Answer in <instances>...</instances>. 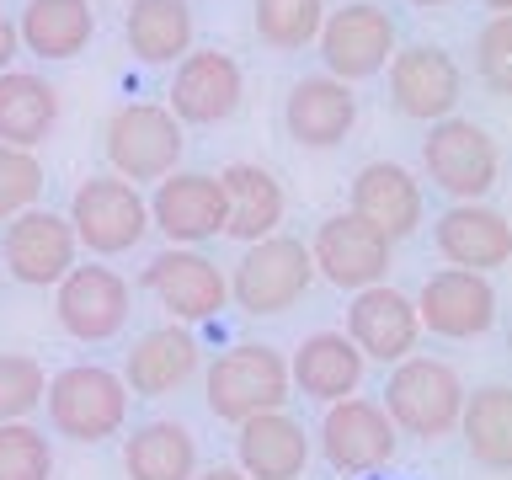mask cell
<instances>
[{"instance_id": "6da1fadb", "label": "cell", "mask_w": 512, "mask_h": 480, "mask_svg": "<svg viewBox=\"0 0 512 480\" xmlns=\"http://www.w3.org/2000/svg\"><path fill=\"white\" fill-rule=\"evenodd\" d=\"M128 384L102 363H70L48 379V427L70 443H107L128 427Z\"/></svg>"}, {"instance_id": "7a4b0ae2", "label": "cell", "mask_w": 512, "mask_h": 480, "mask_svg": "<svg viewBox=\"0 0 512 480\" xmlns=\"http://www.w3.org/2000/svg\"><path fill=\"white\" fill-rule=\"evenodd\" d=\"M288 390H294V384H288V358L267 342H240L230 352H219L203 374L208 411L230 427L251 422V416H262V411H283Z\"/></svg>"}, {"instance_id": "3957f363", "label": "cell", "mask_w": 512, "mask_h": 480, "mask_svg": "<svg viewBox=\"0 0 512 480\" xmlns=\"http://www.w3.org/2000/svg\"><path fill=\"white\" fill-rule=\"evenodd\" d=\"M422 171H427V182L438 192H448L454 203H480L496 182H502V144L491 139L486 123L454 112V118L427 123Z\"/></svg>"}, {"instance_id": "277c9868", "label": "cell", "mask_w": 512, "mask_h": 480, "mask_svg": "<svg viewBox=\"0 0 512 480\" xmlns=\"http://www.w3.org/2000/svg\"><path fill=\"white\" fill-rule=\"evenodd\" d=\"M459 406H464V379L443 358H416L411 352L384 379V416L406 438H422V443L448 438L459 427Z\"/></svg>"}, {"instance_id": "5b68a950", "label": "cell", "mask_w": 512, "mask_h": 480, "mask_svg": "<svg viewBox=\"0 0 512 480\" xmlns=\"http://www.w3.org/2000/svg\"><path fill=\"white\" fill-rule=\"evenodd\" d=\"M182 144H187L182 123H176L160 102H123L107 118V134H102L107 166H112V176H123L128 187L171 176L182 166Z\"/></svg>"}, {"instance_id": "8992f818", "label": "cell", "mask_w": 512, "mask_h": 480, "mask_svg": "<svg viewBox=\"0 0 512 480\" xmlns=\"http://www.w3.org/2000/svg\"><path fill=\"white\" fill-rule=\"evenodd\" d=\"M315 43H320V64H326L320 75L358 86V80L384 75V64L400 48V27L379 0H347L342 11H326Z\"/></svg>"}, {"instance_id": "52a82bcc", "label": "cell", "mask_w": 512, "mask_h": 480, "mask_svg": "<svg viewBox=\"0 0 512 480\" xmlns=\"http://www.w3.org/2000/svg\"><path fill=\"white\" fill-rule=\"evenodd\" d=\"M315 267H310V246L299 235H267L246 246V256L230 272V299L246 315H283L310 294Z\"/></svg>"}, {"instance_id": "ba28073f", "label": "cell", "mask_w": 512, "mask_h": 480, "mask_svg": "<svg viewBox=\"0 0 512 480\" xmlns=\"http://www.w3.org/2000/svg\"><path fill=\"white\" fill-rule=\"evenodd\" d=\"M70 230L75 246H86L91 256H123L150 235V203L139 187H128L123 176H86L70 198Z\"/></svg>"}, {"instance_id": "9c48e42d", "label": "cell", "mask_w": 512, "mask_h": 480, "mask_svg": "<svg viewBox=\"0 0 512 480\" xmlns=\"http://www.w3.org/2000/svg\"><path fill=\"white\" fill-rule=\"evenodd\" d=\"M384 86H390V107L400 118L438 123L459 112L464 70L443 43H400L390 64H384Z\"/></svg>"}, {"instance_id": "30bf717a", "label": "cell", "mask_w": 512, "mask_h": 480, "mask_svg": "<svg viewBox=\"0 0 512 480\" xmlns=\"http://www.w3.org/2000/svg\"><path fill=\"white\" fill-rule=\"evenodd\" d=\"M54 315L75 342H112L128 326V315H134L128 278L112 267H96V262H86V267L75 262L54 283Z\"/></svg>"}, {"instance_id": "8fae6325", "label": "cell", "mask_w": 512, "mask_h": 480, "mask_svg": "<svg viewBox=\"0 0 512 480\" xmlns=\"http://www.w3.org/2000/svg\"><path fill=\"white\" fill-rule=\"evenodd\" d=\"M400 448V432L395 422L384 416L379 400H363V395H347L326 406V422H320V454L336 475H379L384 464L395 459Z\"/></svg>"}, {"instance_id": "7c38bea8", "label": "cell", "mask_w": 512, "mask_h": 480, "mask_svg": "<svg viewBox=\"0 0 512 480\" xmlns=\"http://www.w3.org/2000/svg\"><path fill=\"white\" fill-rule=\"evenodd\" d=\"M310 246V267L315 278H326L331 288H347V294H358V288H374L384 283V272H390V240H384L374 224H363L358 214H331L320 219L315 240H304Z\"/></svg>"}, {"instance_id": "4fadbf2b", "label": "cell", "mask_w": 512, "mask_h": 480, "mask_svg": "<svg viewBox=\"0 0 512 480\" xmlns=\"http://www.w3.org/2000/svg\"><path fill=\"white\" fill-rule=\"evenodd\" d=\"M171 102L166 112L176 123H192V128H214L224 118H235L240 96H246V75H240V64L224 54V48H192V54L176 59L171 70Z\"/></svg>"}, {"instance_id": "5bb4252c", "label": "cell", "mask_w": 512, "mask_h": 480, "mask_svg": "<svg viewBox=\"0 0 512 480\" xmlns=\"http://www.w3.org/2000/svg\"><path fill=\"white\" fill-rule=\"evenodd\" d=\"M75 256H80L75 230L54 208H27V214L6 219V230H0V262L27 288H54L75 267Z\"/></svg>"}, {"instance_id": "9a60e30c", "label": "cell", "mask_w": 512, "mask_h": 480, "mask_svg": "<svg viewBox=\"0 0 512 480\" xmlns=\"http://www.w3.org/2000/svg\"><path fill=\"white\" fill-rule=\"evenodd\" d=\"M144 288H150L160 299V310H171V320H182V326L214 320L224 304H230V278H224L198 246H171V251L150 256Z\"/></svg>"}, {"instance_id": "2e32d148", "label": "cell", "mask_w": 512, "mask_h": 480, "mask_svg": "<svg viewBox=\"0 0 512 480\" xmlns=\"http://www.w3.org/2000/svg\"><path fill=\"white\" fill-rule=\"evenodd\" d=\"M144 203H150V230H160L171 246H203V240L224 235L219 171H171Z\"/></svg>"}, {"instance_id": "e0dca14e", "label": "cell", "mask_w": 512, "mask_h": 480, "mask_svg": "<svg viewBox=\"0 0 512 480\" xmlns=\"http://www.w3.org/2000/svg\"><path fill=\"white\" fill-rule=\"evenodd\" d=\"M411 304L422 331L448 336V342H470V336H486L496 326V288L480 272H459V267L432 272Z\"/></svg>"}, {"instance_id": "ac0fdd59", "label": "cell", "mask_w": 512, "mask_h": 480, "mask_svg": "<svg viewBox=\"0 0 512 480\" xmlns=\"http://www.w3.org/2000/svg\"><path fill=\"white\" fill-rule=\"evenodd\" d=\"M347 342L363 352V363H400L411 358L416 342H422V320H416V304L390 283L358 288L347 304Z\"/></svg>"}, {"instance_id": "d6986e66", "label": "cell", "mask_w": 512, "mask_h": 480, "mask_svg": "<svg viewBox=\"0 0 512 480\" xmlns=\"http://www.w3.org/2000/svg\"><path fill=\"white\" fill-rule=\"evenodd\" d=\"M432 246H438V256L448 267L491 278L496 267L512 262V224L491 203H454L432 224Z\"/></svg>"}, {"instance_id": "ffe728a7", "label": "cell", "mask_w": 512, "mask_h": 480, "mask_svg": "<svg viewBox=\"0 0 512 480\" xmlns=\"http://www.w3.org/2000/svg\"><path fill=\"white\" fill-rule=\"evenodd\" d=\"M352 214L363 224L390 240H406L422 230V214H427V198H422V182L400 166V160H368V166L352 176Z\"/></svg>"}, {"instance_id": "44dd1931", "label": "cell", "mask_w": 512, "mask_h": 480, "mask_svg": "<svg viewBox=\"0 0 512 480\" xmlns=\"http://www.w3.org/2000/svg\"><path fill=\"white\" fill-rule=\"evenodd\" d=\"M358 123V96L331 75H299L283 96V128L304 150H336Z\"/></svg>"}, {"instance_id": "7402d4cb", "label": "cell", "mask_w": 512, "mask_h": 480, "mask_svg": "<svg viewBox=\"0 0 512 480\" xmlns=\"http://www.w3.org/2000/svg\"><path fill=\"white\" fill-rule=\"evenodd\" d=\"M219 187H224V235H230V240L256 246V240L278 235L288 198H283V182L267 166L230 160V166L219 171Z\"/></svg>"}, {"instance_id": "603a6c76", "label": "cell", "mask_w": 512, "mask_h": 480, "mask_svg": "<svg viewBox=\"0 0 512 480\" xmlns=\"http://www.w3.org/2000/svg\"><path fill=\"white\" fill-rule=\"evenodd\" d=\"M235 470L246 480H299L310 464V432L288 411H262L235 427Z\"/></svg>"}, {"instance_id": "cb8c5ba5", "label": "cell", "mask_w": 512, "mask_h": 480, "mask_svg": "<svg viewBox=\"0 0 512 480\" xmlns=\"http://www.w3.org/2000/svg\"><path fill=\"white\" fill-rule=\"evenodd\" d=\"M363 352L347 342L342 331H315L304 336L299 352L288 358V384H294L299 395L320 400V406H336V400L358 395L363 384Z\"/></svg>"}, {"instance_id": "d4e9b609", "label": "cell", "mask_w": 512, "mask_h": 480, "mask_svg": "<svg viewBox=\"0 0 512 480\" xmlns=\"http://www.w3.org/2000/svg\"><path fill=\"white\" fill-rule=\"evenodd\" d=\"M96 38V6L91 0H27L16 16V43L43 64L80 59Z\"/></svg>"}, {"instance_id": "484cf974", "label": "cell", "mask_w": 512, "mask_h": 480, "mask_svg": "<svg viewBox=\"0 0 512 480\" xmlns=\"http://www.w3.org/2000/svg\"><path fill=\"white\" fill-rule=\"evenodd\" d=\"M198 374V342H192V331L182 326H155V331H144L134 352H128V363H123V384H128V395H171V390H182V384Z\"/></svg>"}, {"instance_id": "4316f807", "label": "cell", "mask_w": 512, "mask_h": 480, "mask_svg": "<svg viewBox=\"0 0 512 480\" xmlns=\"http://www.w3.org/2000/svg\"><path fill=\"white\" fill-rule=\"evenodd\" d=\"M123 38L139 64H176L182 54H192L198 22H192L187 0H128Z\"/></svg>"}, {"instance_id": "83f0119b", "label": "cell", "mask_w": 512, "mask_h": 480, "mask_svg": "<svg viewBox=\"0 0 512 480\" xmlns=\"http://www.w3.org/2000/svg\"><path fill=\"white\" fill-rule=\"evenodd\" d=\"M54 123H59L54 80H43L32 70H6L0 75V144L38 155V144L54 134Z\"/></svg>"}, {"instance_id": "f1b7e54d", "label": "cell", "mask_w": 512, "mask_h": 480, "mask_svg": "<svg viewBox=\"0 0 512 480\" xmlns=\"http://www.w3.org/2000/svg\"><path fill=\"white\" fill-rule=\"evenodd\" d=\"M123 475L128 480H192L198 475V438L182 422H144L123 443Z\"/></svg>"}, {"instance_id": "f546056e", "label": "cell", "mask_w": 512, "mask_h": 480, "mask_svg": "<svg viewBox=\"0 0 512 480\" xmlns=\"http://www.w3.org/2000/svg\"><path fill=\"white\" fill-rule=\"evenodd\" d=\"M459 432L475 464L486 470H507L512 464V390L507 384H480L459 406Z\"/></svg>"}, {"instance_id": "4dcf8cb0", "label": "cell", "mask_w": 512, "mask_h": 480, "mask_svg": "<svg viewBox=\"0 0 512 480\" xmlns=\"http://www.w3.org/2000/svg\"><path fill=\"white\" fill-rule=\"evenodd\" d=\"M256 38L278 54H299L320 38V22H326V0H256L251 11Z\"/></svg>"}, {"instance_id": "1f68e13d", "label": "cell", "mask_w": 512, "mask_h": 480, "mask_svg": "<svg viewBox=\"0 0 512 480\" xmlns=\"http://www.w3.org/2000/svg\"><path fill=\"white\" fill-rule=\"evenodd\" d=\"M0 480H54V443L32 422H0Z\"/></svg>"}, {"instance_id": "d6a6232c", "label": "cell", "mask_w": 512, "mask_h": 480, "mask_svg": "<svg viewBox=\"0 0 512 480\" xmlns=\"http://www.w3.org/2000/svg\"><path fill=\"white\" fill-rule=\"evenodd\" d=\"M43 363L27 352H0V422H27L43 406Z\"/></svg>"}, {"instance_id": "836d02e7", "label": "cell", "mask_w": 512, "mask_h": 480, "mask_svg": "<svg viewBox=\"0 0 512 480\" xmlns=\"http://www.w3.org/2000/svg\"><path fill=\"white\" fill-rule=\"evenodd\" d=\"M38 198H43V160L32 150L0 144V224L38 208Z\"/></svg>"}, {"instance_id": "e575fe53", "label": "cell", "mask_w": 512, "mask_h": 480, "mask_svg": "<svg viewBox=\"0 0 512 480\" xmlns=\"http://www.w3.org/2000/svg\"><path fill=\"white\" fill-rule=\"evenodd\" d=\"M475 75L486 80L491 96L512 91V16H491L475 32Z\"/></svg>"}, {"instance_id": "d590c367", "label": "cell", "mask_w": 512, "mask_h": 480, "mask_svg": "<svg viewBox=\"0 0 512 480\" xmlns=\"http://www.w3.org/2000/svg\"><path fill=\"white\" fill-rule=\"evenodd\" d=\"M16 54H22V43H16V22H11L6 11H0V75L11 70V59H16Z\"/></svg>"}, {"instance_id": "8d00e7d4", "label": "cell", "mask_w": 512, "mask_h": 480, "mask_svg": "<svg viewBox=\"0 0 512 480\" xmlns=\"http://www.w3.org/2000/svg\"><path fill=\"white\" fill-rule=\"evenodd\" d=\"M192 480H246V475H240V470H230V464H214V470H198Z\"/></svg>"}, {"instance_id": "74e56055", "label": "cell", "mask_w": 512, "mask_h": 480, "mask_svg": "<svg viewBox=\"0 0 512 480\" xmlns=\"http://www.w3.org/2000/svg\"><path fill=\"white\" fill-rule=\"evenodd\" d=\"M486 11H496V16H512V0H480Z\"/></svg>"}, {"instance_id": "f35d334b", "label": "cell", "mask_w": 512, "mask_h": 480, "mask_svg": "<svg viewBox=\"0 0 512 480\" xmlns=\"http://www.w3.org/2000/svg\"><path fill=\"white\" fill-rule=\"evenodd\" d=\"M411 6H448V0H411Z\"/></svg>"}, {"instance_id": "ab89813d", "label": "cell", "mask_w": 512, "mask_h": 480, "mask_svg": "<svg viewBox=\"0 0 512 480\" xmlns=\"http://www.w3.org/2000/svg\"><path fill=\"white\" fill-rule=\"evenodd\" d=\"M91 6H96V0H91Z\"/></svg>"}]
</instances>
